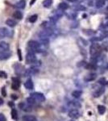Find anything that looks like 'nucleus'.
<instances>
[{"label":"nucleus","mask_w":108,"mask_h":121,"mask_svg":"<svg viewBox=\"0 0 108 121\" xmlns=\"http://www.w3.org/2000/svg\"><path fill=\"white\" fill-rule=\"evenodd\" d=\"M102 52V47L97 43H94V44H91L90 48V56L93 59H96L101 54Z\"/></svg>","instance_id":"f257e3e1"},{"label":"nucleus","mask_w":108,"mask_h":121,"mask_svg":"<svg viewBox=\"0 0 108 121\" xmlns=\"http://www.w3.org/2000/svg\"><path fill=\"white\" fill-rule=\"evenodd\" d=\"M31 97L36 102H39V103H42V102L45 101V97H44V95L42 93H40V92L32 93V94H31Z\"/></svg>","instance_id":"f03ea898"},{"label":"nucleus","mask_w":108,"mask_h":121,"mask_svg":"<svg viewBox=\"0 0 108 121\" xmlns=\"http://www.w3.org/2000/svg\"><path fill=\"white\" fill-rule=\"evenodd\" d=\"M28 47L31 49V51L40 52V44L36 40H30L28 42Z\"/></svg>","instance_id":"7ed1b4c3"},{"label":"nucleus","mask_w":108,"mask_h":121,"mask_svg":"<svg viewBox=\"0 0 108 121\" xmlns=\"http://www.w3.org/2000/svg\"><path fill=\"white\" fill-rule=\"evenodd\" d=\"M36 61V55L35 53H33L32 51H29L27 53V56H26V62L27 64H33Z\"/></svg>","instance_id":"20e7f679"},{"label":"nucleus","mask_w":108,"mask_h":121,"mask_svg":"<svg viewBox=\"0 0 108 121\" xmlns=\"http://www.w3.org/2000/svg\"><path fill=\"white\" fill-rule=\"evenodd\" d=\"M19 107L23 111H31L32 110L31 105H29L28 103L26 102V103H20L19 104Z\"/></svg>","instance_id":"39448f33"},{"label":"nucleus","mask_w":108,"mask_h":121,"mask_svg":"<svg viewBox=\"0 0 108 121\" xmlns=\"http://www.w3.org/2000/svg\"><path fill=\"white\" fill-rule=\"evenodd\" d=\"M9 48H10V46H9V44L7 42H0V53H6V52L9 50Z\"/></svg>","instance_id":"423d86ee"},{"label":"nucleus","mask_w":108,"mask_h":121,"mask_svg":"<svg viewBox=\"0 0 108 121\" xmlns=\"http://www.w3.org/2000/svg\"><path fill=\"white\" fill-rule=\"evenodd\" d=\"M80 113L78 112L77 110L76 109H73L71 111L69 112V116L70 117L71 119H73V120H75V119H78L80 117Z\"/></svg>","instance_id":"0eeeda50"},{"label":"nucleus","mask_w":108,"mask_h":121,"mask_svg":"<svg viewBox=\"0 0 108 121\" xmlns=\"http://www.w3.org/2000/svg\"><path fill=\"white\" fill-rule=\"evenodd\" d=\"M12 89L13 90H17L19 88V86H20V81H19V79L17 78H12Z\"/></svg>","instance_id":"6e6552de"},{"label":"nucleus","mask_w":108,"mask_h":121,"mask_svg":"<svg viewBox=\"0 0 108 121\" xmlns=\"http://www.w3.org/2000/svg\"><path fill=\"white\" fill-rule=\"evenodd\" d=\"M15 73L17 74H23V73L25 74V71L26 70H24L23 66H22L21 65H19V64H16L15 66Z\"/></svg>","instance_id":"1a4fd4ad"},{"label":"nucleus","mask_w":108,"mask_h":121,"mask_svg":"<svg viewBox=\"0 0 108 121\" xmlns=\"http://www.w3.org/2000/svg\"><path fill=\"white\" fill-rule=\"evenodd\" d=\"M9 35V30L6 27H0V39H3Z\"/></svg>","instance_id":"9d476101"},{"label":"nucleus","mask_w":108,"mask_h":121,"mask_svg":"<svg viewBox=\"0 0 108 121\" xmlns=\"http://www.w3.org/2000/svg\"><path fill=\"white\" fill-rule=\"evenodd\" d=\"M96 78H97L96 74H89L88 75H86L84 78V80L85 82H92V81H94Z\"/></svg>","instance_id":"9b49d317"},{"label":"nucleus","mask_w":108,"mask_h":121,"mask_svg":"<svg viewBox=\"0 0 108 121\" xmlns=\"http://www.w3.org/2000/svg\"><path fill=\"white\" fill-rule=\"evenodd\" d=\"M24 86H25V88L27 89V90H32L33 86H34L33 82H32V80L28 79L27 81H26V82L24 83Z\"/></svg>","instance_id":"f8f14e48"},{"label":"nucleus","mask_w":108,"mask_h":121,"mask_svg":"<svg viewBox=\"0 0 108 121\" xmlns=\"http://www.w3.org/2000/svg\"><path fill=\"white\" fill-rule=\"evenodd\" d=\"M104 91H105V89H104L103 87L98 88V90H97L94 93V94H93V95H94V98H98V97H100L102 94H103Z\"/></svg>","instance_id":"ddd939ff"},{"label":"nucleus","mask_w":108,"mask_h":121,"mask_svg":"<svg viewBox=\"0 0 108 121\" xmlns=\"http://www.w3.org/2000/svg\"><path fill=\"white\" fill-rule=\"evenodd\" d=\"M15 7L19 9H24L26 7V1L25 0H19L15 4Z\"/></svg>","instance_id":"4468645a"},{"label":"nucleus","mask_w":108,"mask_h":121,"mask_svg":"<svg viewBox=\"0 0 108 121\" xmlns=\"http://www.w3.org/2000/svg\"><path fill=\"white\" fill-rule=\"evenodd\" d=\"M22 120H23V121H36V117L33 116V115H28L23 116Z\"/></svg>","instance_id":"2eb2a0df"},{"label":"nucleus","mask_w":108,"mask_h":121,"mask_svg":"<svg viewBox=\"0 0 108 121\" xmlns=\"http://www.w3.org/2000/svg\"><path fill=\"white\" fill-rule=\"evenodd\" d=\"M13 17L17 19V20H21L23 18V14L19 11H15V12L13 13Z\"/></svg>","instance_id":"dca6fc26"},{"label":"nucleus","mask_w":108,"mask_h":121,"mask_svg":"<svg viewBox=\"0 0 108 121\" xmlns=\"http://www.w3.org/2000/svg\"><path fill=\"white\" fill-rule=\"evenodd\" d=\"M69 106L71 107H73V108H77V107H81V103H79L77 101H70L69 103Z\"/></svg>","instance_id":"f3484780"},{"label":"nucleus","mask_w":108,"mask_h":121,"mask_svg":"<svg viewBox=\"0 0 108 121\" xmlns=\"http://www.w3.org/2000/svg\"><path fill=\"white\" fill-rule=\"evenodd\" d=\"M11 57V53L10 52H6V53H0V59L1 60H4V59H7Z\"/></svg>","instance_id":"a211bd4d"},{"label":"nucleus","mask_w":108,"mask_h":121,"mask_svg":"<svg viewBox=\"0 0 108 121\" xmlns=\"http://www.w3.org/2000/svg\"><path fill=\"white\" fill-rule=\"evenodd\" d=\"M81 94H82V92H81V90H74L72 92L73 97H74V98H80V97L81 96Z\"/></svg>","instance_id":"6ab92c4d"},{"label":"nucleus","mask_w":108,"mask_h":121,"mask_svg":"<svg viewBox=\"0 0 108 121\" xmlns=\"http://www.w3.org/2000/svg\"><path fill=\"white\" fill-rule=\"evenodd\" d=\"M95 5L97 8H102V7L105 5V1H104V0H97Z\"/></svg>","instance_id":"aec40b11"},{"label":"nucleus","mask_w":108,"mask_h":121,"mask_svg":"<svg viewBox=\"0 0 108 121\" xmlns=\"http://www.w3.org/2000/svg\"><path fill=\"white\" fill-rule=\"evenodd\" d=\"M58 8L61 11H66L69 8V5L66 3H61L58 6Z\"/></svg>","instance_id":"412c9836"},{"label":"nucleus","mask_w":108,"mask_h":121,"mask_svg":"<svg viewBox=\"0 0 108 121\" xmlns=\"http://www.w3.org/2000/svg\"><path fill=\"white\" fill-rule=\"evenodd\" d=\"M53 0H44V2H43V6L44 7H46V8H48V7H51V5L53 4Z\"/></svg>","instance_id":"4be33fe9"},{"label":"nucleus","mask_w":108,"mask_h":121,"mask_svg":"<svg viewBox=\"0 0 108 121\" xmlns=\"http://www.w3.org/2000/svg\"><path fill=\"white\" fill-rule=\"evenodd\" d=\"M6 23L7 24V25L9 26V27H15V26L16 25V22L15 21V20H12V19H9V20H7L6 21Z\"/></svg>","instance_id":"5701e85b"},{"label":"nucleus","mask_w":108,"mask_h":121,"mask_svg":"<svg viewBox=\"0 0 108 121\" xmlns=\"http://www.w3.org/2000/svg\"><path fill=\"white\" fill-rule=\"evenodd\" d=\"M98 111L100 115H103L106 111V107L102 105H98Z\"/></svg>","instance_id":"b1692460"},{"label":"nucleus","mask_w":108,"mask_h":121,"mask_svg":"<svg viewBox=\"0 0 108 121\" xmlns=\"http://www.w3.org/2000/svg\"><path fill=\"white\" fill-rule=\"evenodd\" d=\"M85 67L87 70H96V66L94 65V63H88L85 65Z\"/></svg>","instance_id":"393cba45"},{"label":"nucleus","mask_w":108,"mask_h":121,"mask_svg":"<svg viewBox=\"0 0 108 121\" xmlns=\"http://www.w3.org/2000/svg\"><path fill=\"white\" fill-rule=\"evenodd\" d=\"M12 117L14 120H17L18 119V112L15 109H13L12 111Z\"/></svg>","instance_id":"a878e982"},{"label":"nucleus","mask_w":108,"mask_h":121,"mask_svg":"<svg viewBox=\"0 0 108 121\" xmlns=\"http://www.w3.org/2000/svg\"><path fill=\"white\" fill-rule=\"evenodd\" d=\"M37 18H38L37 15H33V16H31V17L29 18V21H30L31 23H35L37 20Z\"/></svg>","instance_id":"bb28decb"},{"label":"nucleus","mask_w":108,"mask_h":121,"mask_svg":"<svg viewBox=\"0 0 108 121\" xmlns=\"http://www.w3.org/2000/svg\"><path fill=\"white\" fill-rule=\"evenodd\" d=\"M27 103L29 104V105H31V106H32L33 104H35L36 103V101H35L34 99H33L31 97H29V98H27Z\"/></svg>","instance_id":"cd10ccee"},{"label":"nucleus","mask_w":108,"mask_h":121,"mask_svg":"<svg viewBox=\"0 0 108 121\" xmlns=\"http://www.w3.org/2000/svg\"><path fill=\"white\" fill-rule=\"evenodd\" d=\"M74 8L76 9L77 11H85V7L82 5H77V6L74 7Z\"/></svg>","instance_id":"c85d7f7f"},{"label":"nucleus","mask_w":108,"mask_h":121,"mask_svg":"<svg viewBox=\"0 0 108 121\" xmlns=\"http://www.w3.org/2000/svg\"><path fill=\"white\" fill-rule=\"evenodd\" d=\"M0 78H7V74L4 71H2V70H0Z\"/></svg>","instance_id":"c756f323"},{"label":"nucleus","mask_w":108,"mask_h":121,"mask_svg":"<svg viewBox=\"0 0 108 121\" xmlns=\"http://www.w3.org/2000/svg\"><path fill=\"white\" fill-rule=\"evenodd\" d=\"M98 82H99L100 84H102V85H105V84H107V82H106V79H105V78H101V79H99V81H98Z\"/></svg>","instance_id":"7c9ffc66"},{"label":"nucleus","mask_w":108,"mask_h":121,"mask_svg":"<svg viewBox=\"0 0 108 121\" xmlns=\"http://www.w3.org/2000/svg\"><path fill=\"white\" fill-rule=\"evenodd\" d=\"M17 53H18V56H19V61H22V53H21V49H19V48L18 51H17Z\"/></svg>","instance_id":"2f4dec72"},{"label":"nucleus","mask_w":108,"mask_h":121,"mask_svg":"<svg viewBox=\"0 0 108 121\" xmlns=\"http://www.w3.org/2000/svg\"><path fill=\"white\" fill-rule=\"evenodd\" d=\"M2 94H3V96H4V97L7 96V92H6V89H5V86H3V88H2Z\"/></svg>","instance_id":"473e14b6"},{"label":"nucleus","mask_w":108,"mask_h":121,"mask_svg":"<svg viewBox=\"0 0 108 121\" xmlns=\"http://www.w3.org/2000/svg\"><path fill=\"white\" fill-rule=\"evenodd\" d=\"M0 121H7V119L4 116V115L1 114V113H0Z\"/></svg>","instance_id":"72a5a7b5"},{"label":"nucleus","mask_w":108,"mask_h":121,"mask_svg":"<svg viewBox=\"0 0 108 121\" xmlns=\"http://www.w3.org/2000/svg\"><path fill=\"white\" fill-rule=\"evenodd\" d=\"M67 1L70 2V3H76V2H77V0H67Z\"/></svg>","instance_id":"f704fd0d"},{"label":"nucleus","mask_w":108,"mask_h":121,"mask_svg":"<svg viewBox=\"0 0 108 121\" xmlns=\"http://www.w3.org/2000/svg\"><path fill=\"white\" fill-rule=\"evenodd\" d=\"M3 98H0V106L3 105Z\"/></svg>","instance_id":"c9c22d12"},{"label":"nucleus","mask_w":108,"mask_h":121,"mask_svg":"<svg viewBox=\"0 0 108 121\" xmlns=\"http://www.w3.org/2000/svg\"><path fill=\"white\" fill-rule=\"evenodd\" d=\"M35 2H36V0H31V3H30V5H32L33 3H35Z\"/></svg>","instance_id":"e433bc0d"},{"label":"nucleus","mask_w":108,"mask_h":121,"mask_svg":"<svg viewBox=\"0 0 108 121\" xmlns=\"http://www.w3.org/2000/svg\"><path fill=\"white\" fill-rule=\"evenodd\" d=\"M15 94H12V98H15V99H16V98H17V97H16V96H15Z\"/></svg>","instance_id":"4c0bfd02"},{"label":"nucleus","mask_w":108,"mask_h":121,"mask_svg":"<svg viewBox=\"0 0 108 121\" xmlns=\"http://www.w3.org/2000/svg\"><path fill=\"white\" fill-rule=\"evenodd\" d=\"M82 17H84V18H85V17H87V15H85V14H84L82 16Z\"/></svg>","instance_id":"58836bf2"},{"label":"nucleus","mask_w":108,"mask_h":121,"mask_svg":"<svg viewBox=\"0 0 108 121\" xmlns=\"http://www.w3.org/2000/svg\"><path fill=\"white\" fill-rule=\"evenodd\" d=\"M107 11H108V7H107Z\"/></svg>","instance_id":"ea45409f"},{"label":"nucleus","mask_w":108,"mask_h":121,"mask_svg":"<svg viewBox=\"0 0 108 121\" xmlns=\"http://www.w3.org/2000/svg\"><path fill=\"white\" fill-rule=\"evenodd\" d=\"M107 68H108V66H107Z\"/></svg>","instance_id":"a19ab883"},{"label":"nucleus","mask_w":108,"mask_h":121,"mask_svg":"<svg viewBox=\"0 0 108 121\" xmlns=\"http://www.w3.org/2000/svg\"><path fill=\"white\" fill-rule=\"evenodd\" d=\"M104 1H105V0H104Z\"/></svg>","instance_id":"79ce46f5"}]
</instances>
